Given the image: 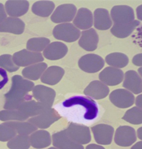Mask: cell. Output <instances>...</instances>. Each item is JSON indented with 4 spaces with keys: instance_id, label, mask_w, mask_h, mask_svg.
<instances>
[{
    "instance_id": "cell-28",
    "label": "cell",
    "mask_w": 142,
    "mask_h": 149,
    "mask_svg": "<svg viewBox=\"0 0 142 149\" xmlns=\"http://www.w3.org/2000/svg\"><path fill=\"white\" fill-rule=\"evenodd\" d=\"M47 67L48 65L44 62L32 65L24 68L22 71V75L29 80H37L41 77Z\"/></svg>"
},
{
    "instance_id": "cell-25",
    "label": "cell",
    "mask_w": 142,
    "mask_h": 149,
    "mask_svg": "<svg viewBox=\"0 0 142 149\" xmlns=\"http://www.w3.org/2000/svg\"><path fill=\"white\" fill-rule=\"evenodd\" d=\"M65 74L62 68L57 66H52L47 68L41 76V82L43 84L55 85L58 84Z\"/></svg>"
},
{
    "instance_id": "cell-38",
    "label": "cell",
    "mask_w": 142,
    "mask_h": 149,
    "mask_svg": "<svg viewBox=\"0 0 142 149\" xmlns=\"http://www.w3.org/2000/svg\"><path fill=\"white\" fill-rule=\"evenodd\" d=\"M8 80L9 79L7 72L4 69L0 68V90L6 85L8 82Z\"/></svg>"
},
{
    "instance_id": "cell-34",
    "label": "cell",
    "mask_w": 142,
    "mask_h": 149,
    "mask_svg": "<svg viewBox=\"0 0 142 149\" xmlns=\"http://www.w3.org/2000/svg\"><path fill=\"white\" fill-rule=\"evenodd\" d=\"M29 118L18 110H6L0 111V120L1 121H24Z\"/></svg>"
},
{
    "instance_id": "cell-11",
    "label": "cell",
    "mask_w": 142,
    "mask_h": 149,
    "mask_svg": "<svg viewBox=\"0 0 142 149\" xmlns=\"http://www.w3.org/2000/svg\"><path fill=\"white\" fill-rule=\"evenodd\" d=\"M109 99L117 107L127 108L134 104L135 97L134 94L129 91L124 89H117L111 93Z\"/></svg>"
},
{
    "instance_id": "cell-41",
    "label": "cell",
    "mask_w": 142,
    "mask_h": 149,
    "mask_svg": "<svg viewBox=\"0 0 142 149\" xmlns=\"http://www.w3.org/2000/svg\"><path fill=\"white\" fill-rule=\"evenodd\" d=\"M85 149H105V148L103 147V146H99V145L92 144L88 145L86 147Z\"/></svg>"
},
{
    "instance_id": "cell-47",
    "label": "cell",
    "mask_w": 142,
    "mask_h": 149,
    "mask_svg": "<svg viewBox=\"0 0 142 149\" xmlns=\"http://www.w3.org/2000/svg\"><path fill=\"white\" fill-rule=\"evenodd\" d=\"M48 149H57V148H56V147H50V148H49Z\"/></svg>"
},
{
    "instance_id": "cell-12",
    "label": "cell",
    "mask_w": 142,
    "mask_h": 149,
    "mask_svg": "<svg viewBox=\"0 0 142 149\" xmlns=\"http://www.w3.org/2000/svg\"><path fill=\"white\" fill-rule=\"evenodd\" d=\"M32 97L38 102L51 108L56 96L55 91L50 87L42 85H38L34 87Z\"/></svg>"
},
{
    "instance_id": "cell-17",
    "label": "cell",
    "mask_w": 142,
    "mask_h": 149,
    "mask_svg": "<svg viewBox=\"0 0 142 149\" xmlns=\"http://www.w3.org/2000/svg\"><path fill=\"white\" fill-rule=\"evenodd\" d=\"M29 8V3L26 0H9L5 4L7 14L13 18L24 15L28 11Z\"/></svg>"
},
{
    "instance_id": "cell-2",
    "label": "cell",
    "mask_w": 142,
    "mask_h": 149,
    "mask_svg": "<svg viewBox=\"0 0 142 149\" xmlns=\"http://www.w3.org/2000/svg\"><path fill=\"white\" fill-rule=\"evenodd\" d=\"M34 84L24 79L20 75L12 77V86L10 90L4 94L6 102L4 108L6 110H18L23 103L32 100V96L29 94L32 91Z\"/></svg>"
},
{
    "instance_id": "cell-24",
    "label": "cell",
    "mask_w": 142,
    "mask_h": 149,
    "mask_svg": "<svg viewBox=\"0 0 142 149\" xmlns=\"http://www.w3.org/2000/svg\"><path fill=\"white\" fill-rule=\"evenodd\" d=\"M93 23L94 28L98 30L106 31L111 28L112 21L109 11L103 8H98L94 12Z\"/></svg>"
},
{
    "instance_id": "cell-44",
    "label": "cell",
    "mask_w": 142,
    "mask_h": 149,
    "mask_svg": "<svg viewBox=\"0 0 142 149\" xmlns=\"http://www.w3.org/2000/svg\"><path fill=\"white\" fill-rule=\"evenodd\" d=\"M141 147H142V142L140 141L135 144L131 148V149H141Z\"/></svg>"
},
{
    "instance_id": "cell-37",
    "label": "cell",
    "mask_w": 142,
    "mask_h": 149,
    "mask_svg": "<svg viewBox=\"0 0 142 149\" xmlns=\"http://www.w3.org/2000/svg\"><path fill=\"white\" fill-rule=\"evenodd\" d=\"M0 67L9 72L17 71L19 67L13 62L12 56L10 54H3L0 56Z\"/></svg>"
},
{
    "instance_id": "cell-4",
    "label": "cell",
    "mask_w": 142,
    "mask_h": 149,
    "mask_svg": "<svg viewBox=\"0 0 142 149\" xmlns=\"http://www.w3.org/2000/svg\"><path fill=\"white\" fill-rule=\"evenodd\" d=\"M14 63L18 67L29 66L38 63H41L44 60L42 54L40 52L29 51L23 49L15 52L12 56Z\"/></svg>"
},
{
    "instance_id": "cell-15",
    "label": "cell",
    "mask_w": 142,
    "mask_h": 149,
    "mask_svg": "<svg viewBox=\"0 0 142 149\" xmlns=\"http://www.w3.org/2000/svg\"><path fill=\"white\" fill-rule=\"evenodd\" d=\"M52 144L57 149H84L83 145L74 141L65 130L54 133L52 136Z\"/></svg>"
},
{
    "instance_id": "cell-23",
    "label": "cell",
    "mask_w": 142,
    "mask_h": 149,
    "mask_svg": "<svg viewBox=\"0 0 142 149\" xmlns=\"http://www.w3.org/2000/svg\"><path fill=\"white\" fill-rule=\"evenodd\" d=\"M141 78L135 71L130 70L125 74L123 86L135 94H139L142 91Z\"/></svg>"
},
{
    "instance_id": "cell-43",
    "label": "cell",
    "mask_w": 142,
    "mask_h": 149,
    "mask_svg": "<svg viewBox=\"0 0 142 149\" xmlns=\"http://www.w3.org/2000/svg\"><path fill=\"white\" fill-rule=\"evenodd\" d=\"M137 15L139 19L141 20V5L137 7Z\"/></svg>"
},
{
    "instance_id": "cell-14",
    "label": "cell",
    "mask_w": 142,
    "mask_h": 149,
    "mask_svg": "<svg viewBox=\"0 0 142 149\" xmlns=\"http://www.w3.org/2000/svg\"><path fill=\"white\" fill-rule=\"evenodd\" d=\"M124 73L122 70L113 67H107L101 72L99 79L101 82L108 86H115L122 82Z\"/></svg>"
},
{
    "instance_id": "cell-40",
    "label": "cell",
    "mask_w": 142,
    "mask_h": 149,
    "mask_svg": "<svg viewBox=\"0 0 142 149\" xmlns=\"http://www.w3.org/2000/svg\"><path fill=\"white\" fill-rule=\"evenodd\" d=\"M141 56H142V54L141 53L137 54L136 56H135L132 58V63L136 66H141L142 64Z\"/></svg>"
},
{
    "instance_id": "cell-19",
    "label": "cell",
    "mask_w": 142,
    "mask_h": 149,
    "mask_svg": "<svg viewBox=\"0 0 142 149\" xmlns=\"http://www.w3.org/2000/svg\"><path fill=\"white\" fill-rule=\"evenodd\" d=\"M98 42V33L95 30L92 28L82 32L78 43L84 50L93 51L97 49Z\"/></svg>"
},
{
    "instance_id": "cell-29",
    "label": "cell",
    "mask_w": 142,
    "mask_h": 149,
    "mask_svg": "<svg viewBox=\"0 0 142 149\" xmlns=\"http://www.w3.org/2000/svg\"><path fill=\"white\" fill-rule=\"evenodd\" d=\"M55 4L51 1H38L32 6V12L41 17H48L52 13Z\"/></svg>"
},
{
    "instance_id": "cell-20",
    "label": "cell",
    "mask_w": 142,
    "mask_h": 149,
    "mask_svg": "<svg viewBox=\"0 0 142 149\" xmlns=\"http://www.w3.org/2000/svg\"><path fill=\"white\" fill-rule=\"evenodd\" d=\"M68 52V48L64 43L55 42L46 47L43 51L44 57L50 60H57L64 58Z\"/></svg>"
},
{
    "instance_id": "cell-5",
    "label": "cell",
    "mask_w": 142,
    "mask_h": 149,
    "mask_svg": "<svg viewBox=\"0 0 142 149\" xmlns=\"http://www.w3.org/2000/svg\"><path fill=\"white\" fill-rule=\"evenodd\" d=\"M104 59L97 54H89L83 56L78 62L80 69L88 73H94L99 71L104 67Z\"/></svg>"
},
{
    "instance_id": "cell-39",
    "label": "cell",
    "mask_w": 142,
    "mask_h": 149,
    "mask_svg": "<svg viewBox=\"0 0 142 149\" xmlns=\"http://www.w3.org/2000/svg\"><path fill=\"white\" fill-rule=\"evenodd\" d=\"M7 18V13L5 10L4 6L2 3H0V24L3 22Z\"/></svg>"
},
{
    "instance_id": "cell-18",
    "label": "cell",
    "mask_w": 142,
    "mask_h": 149,
    "mask_svg": "<svg viewBox=\"0 0 142 149\" xmlns=\"http://www.w3.org/2000/svg\"><path fill=\"white\" fill-rule=\"evenodd\" d=\"M44 104L36 100H28L23 103L18 108V110L28 118L35 117L50 109Z\"/></svg>"
},
{
    "instance_id": "cell-8",
    "label": "cell",
    "mask_w": 142,
    "mask_h": 149,
    "mask_svg": "<svg viewBox=\"0 0 142 149\" xmlns=\"http://www.w3.org/2000/svg\"><path fill=\"white\" fill-rule=\"evenodd\" d=\"M76 12V7L73 4L60 5L52 13L51 19L55 23H66L71 22L74 19Z\"/></svg>"
},
{
    "instance_id": "cell-10",
    "label": "cell",
    "mask_w": 142,
    "mask_h": 149,
    "mask_svg": "<svg viewBox=\"0 0 142 149\" xmlns=\"http://www.w3.org/2000/svg\"><path fill=\"white\" fill-rule=\"evenodd\" d=\"M114 141L118 146H131L137 141L136 131L134 128L129 126H120L116 130Z\"/></svg>"
},
{
    "instance_id": "cell-35",
    "label": "cell",
    "mask_w": 142,
    "mask_h": 149,
    "mask_svg": "<svg viewBox=\"0 0 142 149\" xmlns=\"http://www.w3.org/2000/svg\"><path fill=\"white\" fill-rule=\"evenodd\" d=\"M141 115V108L135 107L127 110L122 119L130 124L139 125L142 123Z\"/></svg>"
},
{
    "instance_id": "cell-1",
    "label": "cell",
    "mask_w": 142,
    "mask_h": 149,
    "mask_svg": "<svg viewBox=\"0 0 142 149\" xmlns=\"http://www.w3.org/2000/svg\"><path fill=\"white\" fill-rule=\"evenodd\" d=\"M55 110L69 121L75 124H92L99 117V108L90 97L74 96L55 106Z\"/></svg>"
},
{
    "instance_id": "cell-21",
    "label": "cell",
    "mask_w": 142,
    "mask_h": 149,
    "mask_svg": "<svg viewBox=\"0 0 142 149\" xmlns=\"http://www.w3.org/2000/svg\"><path fill=\"white\" fill-rule=\"evenodd\" d=\"M24 28V23L18 18L7 17L4 21L0 24V32L20 35L23 33Z\"/></svg>"
},
{
    "instance_id": "cell-32",
    "label": "cell",
    "mask_w": 142,
    "mask_h": 149,
    "mask_svg": "<svg viewBox=\"0 0 142 149\" xmlns=\"http://www.w3.org/2000/svg\"><path fill=\"white\" fill-rule=\"evenodd\" d=\"M7 146L10 149H29L31 147L29 136L27 135H16L9 141Z\"/></svg>"
},
{
    "instance_id": "cell-33",
    "label": "cell",
    "mask_w": 142,
    "mask_h": 149,
    "mask_svg": "<svg viewBox=\"0 0 142 149\" xmlns=\"http://www.w3.org/2000/svg\"><path fill=\"white\" fill-rule=\"evenodd\" d=\"M9 123L18 134L28 136L29 134H32L37 130V128L36 126L29 122L9 121Z\"/></svg>"
},
{
    "instance_id": "cell-16",
    "label": "cell",
    "mask_w": 142,
    "mask_h": 149,
    "mask_svg": "<svg viewBox=\"0 0 142 149\" xmlns=\"http://www.w3.org/2000/svg\"><path fill=\"white\" fill-rule=\"evenodd\" d=\"M110 90L106 85L99 80L92 81L84 91V93L90 98L97 100L106 97L109 94Z\"/></svg>"
},
{
    "instance_id": "cell-31",
    "label": "cell",
    "mask_w": 142,
    "mask_h": 149,
    "mask_svg": "<svg viewBox=\"0 0 142 149\" xmlns=\"http://www.w3.org/2000/svg\"><path fill=\"white\" fill-rule=\"evenodd\" d=\"M50 43V40L45 37H37L29 39L26 44L27 50L32 52H40L48 46Z\"/></svg>"
},
{
    "instance_id": "cell-45",
    "label": "cell",
    "mask_w": 142,
    "mask_h": 149,
    "mask_svg": "<svg viewBox=\"0 0 142 149\" xmlns=\"http://www.w3.org/2000/svg\"><path fill=\"white\" fill-rule=\"evenodd\" d=\"M141 127H140L139 129H138L137 130V136L139 137V138L140 139H142V137H141V134H142V133H141Z\"/></svg>"
},
{
    "instance_id": "cell-36",
    "label": "cell",
    "mask_w": 142,
    "mask_h": 149,
    "mask_svg": "<svg viewBox=\"0 0 142 149\" xmlns=\"http://www.w3.org/2000/svg\"><path fill=\"white\" fill-rule=\"evenodd\" d=\"M17 132L9 122L0 124V141H9L17 135Z\"/></svg>"
},
{
    "instance_id": "cell-22",
    "label": "cell",
    "mask_w": 142,
    "mask_h": 149,
    "mask_svg": "<svg viewBox=\"0 0 142 149\" xmlns=\"http://www.w3.org/2000/svg\"><path fill=\"white\" fill-rule=\"evenodd\" d=\"M93 17L92 12L87 8H80L78 10L73 19V25L78 29H89L93 25Z\"/></svg>"
},
{
    "instance_id": "cell-42",
    "label": "cell",
    "mask_w": 142,
    "mask_h": 149,
    "mask_svg": "<svg viewBox=\"0 0 142 149\" xmlns=\"http://www.w3.org/2000/svg\"><path fill=\"white\" fill-rule=\"evenodd\" d=\"M141 97H142V95L141 94H140V95H139L137 97L136 100V104L137 107L140 108H141V105H142Z\"/></svg>"
},
{
    "instance_id": "cell-6",
    "label": "cell",
    "mask_w": 142,
    "mask_h": 149,
    "mask_svg": "<svg viewBox=\"0 0 142 149\" xmlns=\"http://www.w3.org/2000/svg\"><path fill=\"white\" fill-rule=\"evenodd\" d=\"M65 130L69 136L79 144H87L91 141L90 128L85 125L71 123Z\"/></svg>"
},
{
    "instance_id": "cell-9",
    "label": "cell",
    "mask_w": 142,
    "mask_h": 149,
    "mask_svg": "<svg viewBox=\"0 0 142 149\" xmlns=\"http://www.w3.org/2000/svg\"><path fill=\"white\" fill-rule=\"evenodd\" d=\"M60 116L56 110L54 108H50L44 113L38 116L32 117L28 119V122L36 126L37 128L46 129L50 127L53 123L60 119Z\"/></svg>"
},
{
    "instance_id": "cell-30",
    "label": "cell",
    "mask_w": 142,
    "mask_h": 149,
    "mask_svg": "<svg viewBox=\"0 0 142 149\" xmlns=\"http://www.w3.org/2000/svg\"><path fill=\"white\" fill-rule=\"evenodd\" d=\"M106 62L109 66L116 68H122L129 63V58L126 54L121 52L111 53L106 57Z\"/></svg>"
},
{
    "instance_id": "cell-7",
    "label": "cell",
    "mask_w": 142,
    "mask_h": 149,
    "mask_svg": "<svg viewBox=\"0 0 142 149\" xmlns=\"http://www.w3.org/2000/svg\"><path fill=\"white\" fill-rule=\"evenodd\" d=\"M111 18L114 24H123L134 21L135 15L132 8L126 5L115 6L111 11Z\"/></svg>"
},
{
    "instance_id": "cell-27",
    "label": "cell",
    "mask_w": 142,
    "mask_h": 149,
    "mask_svg": "<svg viewBox=\"0 0 142 149\" xmlns=\"http://www.w3.org/2000/svg\"><path fill=\"white\" fill-rule=\"evenodd\" d=\"M140 22L137 20H134L131 23L123 24H114L111 29L112 34L119 38H124L129 37L132 32L136 29Z\"/></svg>"
},
{
    "instance_id": "cell-46",
    "label": "cell",
    "mask_w": 142,
    "mask_h": 149,
    "mask_svg": "<svg viewBox=\"0 0 142 149\" xmlns=\"http://www.w3.org/2000/svg\"><path fill=\"white\" fill-rule=\"evenodd\" d=\"M138 71H139V72H140V75H139V76L141 77V68H140L139 69Z\"/></svg>"
},
{
    "instance_id": "cell-13",
    "label": "cell",
    "mask_w": 142,
    "mask_h": 149,
    "mask_svg": "<svg viewBox=\"0 0 142 149\" xmlns=\"http://www.w3.org/2000/svg\"><path fill=\"white\" fill-rule=\"evenodd\" d=\"M96 142L99 144L109 145L111 144L113 136V128L107 124H101L91 128Z\"/></svg>"
},
{
    "instance_id": "cell-3",
    "label": "cell",
    "mask_w": 142,
    "mask_h": 149,
    "mask_svg": "<svg viewBox=\"0 0 142 149\" xmlns=\"http://www.w3.org/2000/svg\"><path fill=\"white\" fill-rule=\"evenodd\" d=\"M52 34L55 38L59 40L71 43L79 39L80 31L71 23H61L55 27Z\"/></svg>"
},
{
    "instance_id": "cell-26",
    "label": "cell",
    "mask_w": 142,
    "mask_h": 149,
    "mask_svg": "<svg viewBox=\"0 0 142 149\" xmlns=\"http://www.w3.org/2000/svg\"><path fill=\"white\" fill-rule=\"evenodd\" d=\"M30 144L37 149L44 148L51 144V135L46 130H37L32 133L29 137Z\"/></svg>"
}]
</instances>
